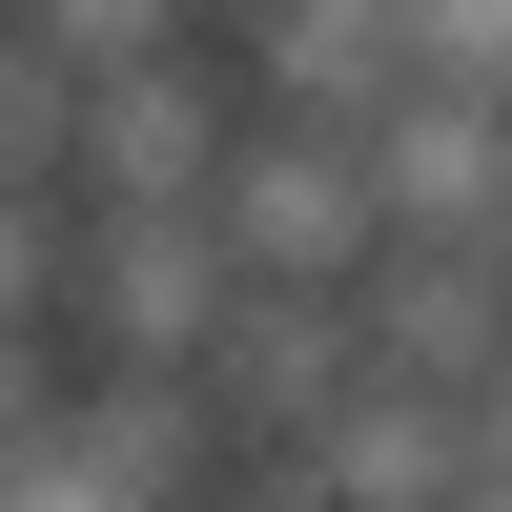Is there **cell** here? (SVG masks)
Masks as SVG:
<instances>
[{
	"instance_id": "6da1fadb",
	"label": "cell",
	"mask_w": 512,
	"mask_h": 512,
	"mask_svg": "<svg viewBox=\"0 0 512 512\" xmlns=\"http://www.w3.org/2000/svg\"><path fill=\"white\" fill-rule=\"evenodd\" d=\"M62 308L103 349V390H205L246 328V267H226V226H82L62 205Z\"/></svg>"
},
{
	"instance_id": "7a4b0ae2",
	"label": "cell",
	"mask_w": 512,
	"mask_h": 512,
	"mask_svg": "<svg viewBox=\"0 0 512 512\" xmlns=\"http://www.w3.org/2000/svg\"><path fill=\"white\" fill-rule=\"evenodd\" d=\"M205 226H226V267H246V287H328V308L390 267L369 144H349V123H267V103H246V164H226V205H205Z\"/></svg>"
},
{
	"instance_id": "3957f363",
	"label": "cell",
	"mask_w": 512,
	"mask_h": 512,
	"mask_svg": "<svg viewBox=\"0 0 512 512\" xmlns=\"http://www.w3.org/2000/svg\"><path fill=\"white\" fill-rule=\"evenodd\" d=\"M246 164V103L205 82V41H164V62L82 82V226H205Z\"/></svg>"
},
{
	"instance_id": "277c9868",
	"label": "cell",
	"mask_w": 512,
	"mask_h": 512,
	"mask_svg": "<svg viewBox=\"0 0 512 512\" xmlns=\"http://www.w3.org/2000/svg\"><path fill=\"white\" fill-rule=\"evenodd\" d=\"M349 308H369V369H390V390H431V410H472L492 369H512V287H492V246H390Z\"/></svg>"
},
{
	"instance_id": "5b68a950",
	"label": "cell",
	"mask_w": 512,
	"mask_h": 512,
	"mask_svg": "<svg viewBox=\"0 0 512 512\" xmlns=\"http://www.w3.org/2000/svg\"><path fill=\"white\" fill-rule=\"evenodd\" d=\"M369 205H390V246H492L512 226V103L410 82V103L369 123Z\"/></svg>"
},
{
	"instance_id": "8992f818",
	"label": "cell",
	"mask_w": 512,
	"mask_h": 512,
	"mask_svg": "<svg viewBox=\"0 0 512 512\" xmlns=\"http://www.w3.org/2000/svg\"><path fill=\"white\" fill-rule=\"evenodd\" d=\"M472 492H512V369L472 390Z\"/></svg>"
},
{
	"instance_id": "52a82bcc",
	"label": "cell",
	"mask_w": 512,
	"mask_h": 512,
	"mask_svg": "<svg viewBox=\"0 0 512 512\" xmlns=\"http://www.w3.org/2000/svg\"><path fill=\"white\" fill-rule=\"evenodd\" d=\"M492 287H512V226H492Z\"/></svg>"
},
{
	"instance_id": "ba28073f",
	"label": "cell",
	"mask_w": 512,
	"mask_h": 512,
	"mask_svg": "<svg viewBox=\"0 0 512 512\" xmlns=\"http://www.w3.org/2000/svg\"><path fill=\"white\" fill-rule=\"evenodd\" d=\"M472 512H512V492H472Z\"/></svg>"
}]
</instances>
